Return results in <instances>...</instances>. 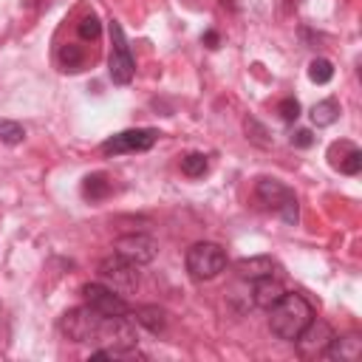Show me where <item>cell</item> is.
I'll use <instances>...</instances> for the list:
<instances>
[{"instance_id": "cb8c5ba5", "label": "cell", "mask_w": 362, "mask_h": 362, "mask_svg": "<svg viewBox=\"0 0 362 362\" xmlns=\"http://www.w3.org/2000/svg\"><path fill=\"white\" fill-rule=\"evenodd\" d=\"M339 173H345V175H356L359 170H362V150L359 147H354L342 161H339V167H337Z\"/></svg>"}, {"instance_id": "6da1fadb", "label": "cell", "mask_w": 362, "mask_h": 362, "mask_svg": "<svg viewBox=\"0 0 362 362\" xmlns=\"http://www.w3.org/2000/svg\"><path fill=\"white\" fill-rule=\"evenodd\" d=\"M311 320H314V308L303 294H283L269 308V328L277 339H286V342H294Z\"/></svg>"}, {"instance_id": "4fadbf2b", "label": "cell", "mask_w": 362, "mask_h": 362, "mask_svg": "<svg viewBox=\"0 0 362 362\" xmlns=\"http://www.w3.org/2000/svg\"><path fill=\"white\" fill-rule=\"evenodd\" d=\"M255 195H257V201H260L263 206L280 209V204H283L286 198H291V189H288L286 184H280L277 178H260L257 187H255Z\"/></svg>"}, {"instance_id": "e0dca14e", "label": "cell", "mask_w": 362, "mask_h": 362, "mask_svg": "<svg viewBox=\"0 0 362 362\" xmlns=\"http://www.w3.org/2000/svg\"><path fill=\"white\" fill-rule=\"evenodd\" d=\"M136 322H141L147 331L158 334L167 320H164V311H161L158 305H139V308H136Z\"/></svg>"}, {"instance_id": "484cf974", "label": "cell", "mask_w": 362, "mask_h": 362, "mask_svg": "<svg viewBox=\"0 0 362 362\" xmlns=\"http://www.w3.org/2000/svg\"><path fill=\"white\" fill-rule=\"evenodd\" d=\"M354 150V144L351 141H334L331 144V150H328V158H331V167H339V161L348 156Z\"/></svg>"}, {"instance_id": "52a82bcc", "label": "cell", "mask_w": 362, "mask_h": 362, "mask_svg": "<svg viewBox=\"0 0 362 362\" xmlns=\"http://www.w3.org/2000/svg\"><path fill=\"white\" fill-rule=\"evenodd\" d=\"M158 133L150 127H139V130H122L116 136H110L107 141H102V153L107 156H122V153H141L150 150L156 144Z\"/></svg>"}, {"instance_id": "7402d4cb", "label": "cell", "mask_w": 362, "mask_h": 362, "mask_svg": "<svg viewBox=\"0 0 362 362\" xmlns=\"http://www.w3.org/2000/svg\"><path fill=\"white\" fill-rule=\"evenodd\" d=\"M23 139H25L23 124H17L11 119H0V141L3 144H20Z\"/></svg>"}, {"instance_id": "3957f363", "label": "cell", "mask_w": 362, "mask_h": 362, "mask_svg": "<svg viewBox=\"0 0 362 362\" xmlns=\"http://www.w3.org/2000/svg\"><path fill=\"white\" fill-rule=\"evenodd\" d=\"M99 280L116 294H133L139 288V266L122 255H110L99 263Z\"/></svg>"}, {"instance_id": "f1b7e54d", "label": "cell", "mask_w": 362, "mask_h": 362, "mask_svg": "<svg viewBox=\"0 0 362 362\" xmlns=\"http://www.w3.org/2000/svg\"><path fill=\"white\" fill-rule=\"evenodd\" d=\"M201 40H204V45H206V48H218V31H206Z\"/></svg>"}, {"instance_id": "83f0119b", "label": "cell", "mask_w": 362, "mask_h": 362, "mask_svg": "<svg viewBox=\"0 0 362 362\" xmlns=\"http://www.w3.org/2000/svg\"><path fill=\"white\" fill-rule=\"evenodd\" d=\"M291 144H294V147H303V150L311 147V144H314L311 130H294V133H291Z\"/></svg>"}, {"instance_id": "ac0fdd59", "label": "cell", "mask_w": 362, "mask_h": 362, "mask_svg": "<svg viewBox=\"0 0 362 362\" xmlns=\"http://www.w3.org/2000/svg\"><path fill=\"white\" fill-rule=\"evenodd\" d=\"M243 130H246V139L252 141V144H257V147H272V136H269V130L257 122V119H252V116H246L243 119Z\"/></svg>"}, {"instance_id": "5bb4252c", "label": "cell", "mask_w": 362, "mask_h": 362, "mask_svg": "<svg viewBox=\"0 0 362 362\" xmlns=\"http://www.w3.org/2000/svg\"><path fill=\"white\" fill-rule=\"evenodd\" d=\"M235 272L238 277L243 280H257V277H266L274 272V260L269 255H255V257H243L235 263Z\"/></svg>"}, {"instance_id": "603a6c76", "label": "cell", "mask_w": 362, "mask_h": 362, "mask_svg": "<svg viewBox=\"0 0 362 362\" xmlns=\"http://www.w3.org/2000/svg\"><path fill=\"white\" fill-rule=\"evenodd\" d=\"M76 31H79V37H82V40H96V37H99V31H102V25H99L96 14H85V17L79 20Z\"/></svg>"}, {"instance_id": "d6986e66", "label": "cell", "mask_w": 362, "mask_h": 362, "mask_svg": "<svg viewBox=\"0 0 362 362\" xmlns=\"http://www.w3.org/2000/svg\"><path fill=\"white\" fill-rule=\"evenodd\" d=\"M82 62H85V54H82V48H79V45L65 42V45L59 48V65H62L65 71H79V68H82Z\"/></svg>"}, {"instance_id": "7c38bea8", "label": "cell", "mask_w": 362, "mask_h": 362, "mask_svg": "<svg viewBox=\"0 0 362 362\" xmlns=\"http://www.w3.org/2000/svg\"><path fill=\"white\" fill-rule=\"evenodd\" d=\"M286 294V288H283V283L280 280H274L272 274H266V277H257L255 280V288H252V300H255V305L257 308H272L280 297Z\"/></svg>"}, {"instance_id": "8992f818", "label": "cell", "mask_w": 362, "mask_h": 362, "mask_svg": "<svg viewBox=\"0 0 362 362\" xmlns=\"http://www.w3.org/2000/svg\"><path fill=\"white\" fill-rule=\"evenodd\" d=\"M96 339H102L110 351H116L119 356H124L127 351L136 348V325L124 317H102V325H99V334Z\"/></svg>"}, {"instance_id": "4316f807", "label": "cell", "mask_w": 362, "mask_h": 362, "mask_svg": "<svg viewBox=\"0 0 362 362\" xmlns=\"http://www.w3.org/2000/svg\"><path fill=\"white\" fill-rule=\"evenodd\" d=\"M280 218L286 221V223H297V198L291 195V198H286L283 204H280Z\"/></svg>"}, {"instance_id": "30bf717a", "label": "cell", "mask_w": 362, "mask_h": 362, "mask_svg": "<svg viewBox=\"0 0 362 362\" xmlns=\"http://www.w3.org/2000/svg\"><path fill=\"white\" fill-rule=\"evenodd\" d=\"M331 337H334V331L328 328V322H322V320H311L303 331H300V337H297V342H300V351L305 354V356H314V354H322L325 351V345L331 342Z\"/></svg>"}, {"instance_id": "7a4b0ae2", "label": "cell", "mask_w": 362, "mask_h": 362, "mask_svg": "<svg viewBox=\"0 0 362 362\" xmlns=\"http://www.w3.org/2000/svg\"><path fill=\"white\" fill-rule=\"evenodd\" d=\"M223 266H226V255L218 243L204 240L187 249V272L192 280H212L223 272Z\"/></svg>"}, {"instance_id": "9a60e30c", "label": "cell", "mask_w": 362, "mask_h": 362, "mask_svg": "<svg viewBox=\"0 0 362 362\" xmlns=\"http://www.w3.org/2000/svg\"><path fill=\"white\" fill-rule=\"evenodd\" d=\"M339 119V105L334 102V99H322V102H317L314 107H311V122L317 124V127H328V124H334Z\"/></svg>"}, {"instance_id": "ffe728a7", "label": "cell", "mask_w": 362, "mask_h": 362, "mask_svg": "<svg viewBox=\"0 0 362 362\" xmlns=\"http://www.w3.org/2000/svg\"><path fill=\"white\" fill-rule=\"evenodd\" d=\"M206 167H209V161H206L204 153H187L181 158V173L189 175V178H201L206 173Z\"/></svg>"}, {"instance_id": "d4e9b609", "label": "cell", "mask_w": 362, "mask_h": 362, "mask_svg": "<svg viewBox=\"0 0 362 362\" xmlns=\"http://www.w3.org/2000/svg\"><path fill=\"white\" fill-rule=\"evenodd\" d=\"M277 113H280L283 122H294V119L300 116V102L288 96V99H283V102L277 105Z\"/></svg>"}, {"instance_id": "277c9868", "label": "cell", "mask_w": 362, "mask_h": 362, "mask_svg": "<svg viewBox=\"0 0 362 362\" xmlns=\"http://www.w3.org/2000/svg\"><path fill=\"white\" fill-rule=\"evenodd\" d=\"M99 325H102V314L93 311L90 305L71 308V311H65V314L59 317V331H62L71 342H88V339H96Z\"/></svg>"}, {"instance_id": "ba28073f", "label": "cell", "mask_w": 362, "mask_h": 362, "mask_svg": "<svg viewBox=\"0 0 362 362\" xmlns=\"http://www.w3.org/2000/svg\"><path fill=\"white\" fill-rule=\"evenodd\" d=\"M82 294H85V303H88L93 311H99L102 317H124V314H127L124 297L116 294L113 288H107L105 283H88V286L82 288Z\"/></svg>"}, {"instance_id": "2e32d148", "label": "cell", "mask_w": 362, "mask_h": 362, "mask_svg": "<svg viewBox=\"0 0 362 362\" xmlns=\"http://www.w3.org/2000/svg\"><path fill=\"white\" fill-rule=\"evenodd\" d=\"M107 192H110V181H107L105 173H93V175H88L82 181V195L88 201H102Z\"/></svg>"}, {"instance_id": "5b68a950", "label": "cell", "mask_w": 362, "mask_h": 362, "mask_svg": "<svg viewBox=\"0 0 362 362\" xmlns=\"http://www.w3.org/2000/svg\"><path fill=\"white\" fill-rule=\"evenodd\" d=\"M110 59H107V68H110V79L116 85H130L133 79V71H136V62H133V54H130V45L124 40V31L122 25L113 20L110 23Z\"/></svg>"}, {"instance_id": "9c48e42d", "label": "cell", "mask_w": 362, "mask_h": 362, "mask_svg": "<svg viewBox=\"0 0 362 362\" xmlns=\"http://www.w3.org/2000/svg\"><path fill=\"white\" fill-rule=\"evenodd\" d=\"M113 249H116V255L133 260L136 266L153 263L156 255H158V243H156L150 235H139V232H136V235H122V238H116Z\"/></svg>"}, {"instance_id": "8fae6325", "label": "cell", "mask_w": 362, "mask_h": 362, "mask_svg": "<svg viewBox=\"0 0 362 362\" xmlns=\"http://www.w3.org/2000/svg\"><path fill=\"white\" fill-rule=\"evenodd\" d=\"M322 356L328 359H339V362H354L362 356V339L356 334H348V337H331V342L325 345Z\"/></svg>"}, {"instance_id": "44dd1931", "label": "cell", "mask_w": 362, "mask_h": 362, "mask_svg": "<svg viewBox=\"0 0 362 362\" xmlns=\"http://www.w3.org/2000/svg\"><path fill=\"white\" fill-rule=\"evenodd\" d=\"M308 76H311V82H317V85H325V82H331V76H334V65L328 62V59H311V65H308Z\"/></svg>"}]
</instances>
